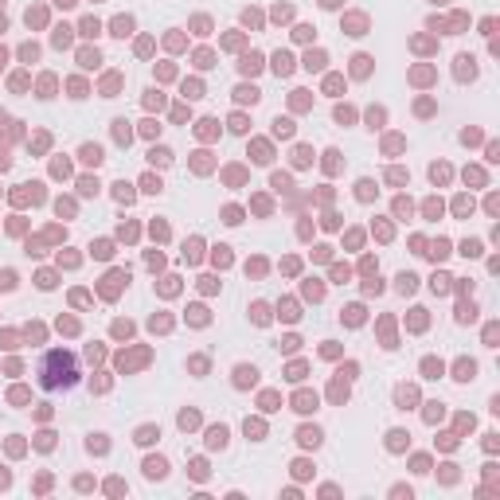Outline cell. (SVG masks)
I'll return each instance as SVG.
<instances>
[{
    "label": "cell",
    "instance_id": "1",
    "mask_svg": "<svg viewBox=\"0 0 500 500\" xmlns=\"http://www.w3.org/2000/svg\"><path fill=\"white\" fill-rule=\"evenodd\" d=\"M35 379H39V387H43V391H67V387H74V383H78V360H74L70 352H63V348H51V352L39 360Z\"/></svg>",
    "mask_w": 500,
    "mask_h": 500
},
{
    "label": "cell",
    "instance_id": "2",
    "mask_svg": "<svg viewBox=\"0 0 500 500\" xmlns=\"http://www.w3.org/2000/svg\"><path fill=\"white\" fill-rule=\"evenodd\" d=\"M254 383H258V371L246 367V364H238L234 367V387H254Z\"/></svg>",
    "mask_w": 500,
    "mask_h": 500
},
{
    "label": "cell",
    "instance_id": "3",
    "mask_svg": "<svg viewBox=\"0 0 500 500\" xmlns=\"http://www.w3.org/2000/svg\"><path fill=\"white\" fill-rule=\"evenodd\" d=\"M457 78H477V59H473V55L457 59Z\"/></svg>",
    "mask_w": 500,
    "mask_h": 500
},
{
    "label": "cell",
    "instance_id": "4",
    "mask_svg": "<svg viewBox=\"0 0 500 500\" xmlns=\"http://www.w3.org/2000/svg\"><path fill=\"white\" fill-rule=\"evenodd\" d=\"M165 473H168L165 457H149V461H145V477H165Z\"/></svg>",
    "mask_w": 500,
    "mask_h": 500
},
{
    "label": "cell",
    "instance_id": "5",
    "mask_svg": "<svg viewBox=\"0 0 500 500\" xmlns=\"http://www.w3.org/2000/svg\"><path fill=\"white\" fill-rule=\"evenodd\" d=\"M453 379H461V383L477 379V364H473V360H461V364H457V375H453Z\"/></svg>",
    "mask_w": 500,
    "mask_h": 500
},
{
    "label": "cell",
    "instance_id": "6",
    "mask_svg": "<svg viewBox=\"0 0 500 500\" xmlns=\"http://www.w3.org/2000/svg\"><path fill=\"white\" fill-rule=\"evenodd\" d=\"M78 157H82V161H86V165H102V149H98V145H82V153H78Z\"/></svg>",
    "mask_w": 500,
    "mask_h": 500
},
{
    "label": "cell",
    "instance_id": "7",
    "mask_svg": "<svg viewBox=\"0 0 500 500\" xmlns=\"http://www.w3.org/2000/svg\"><path fill=\"white\" fill-rule=\"evenodd\" d=\"M207 445H211V449H215V445H227V426H211V430H207Z\"/></svg>",
    "mask_w": 500,
    "mask_h": 500
},
{
    "label": "cell",
    "instance_id": "8",
    "mask_svg": "<svg viewBox=\"0 0 500 500\" xmlns=\"http://www.w3.org/2000/svg\"><path fill=\"white\" fill-rule=\"evenodd\" d=\"M297 442H301V445H321V430H317V426H313V430L305 426V430L297 434Z\"/></svg>",
    "mask_w": 500,
    "mask_h": 500
},
{
    "label": "cell",
    "instance_id": "9",
    "mask_svg": "<svg viewBox=\"0 0 500 500\" xmlns=\"http://www.w3.org/2000/svg\"><path fill=\"white\" fill-rule=\"evenodd\" d=\"M129 32H133V20H129V16H117V20H113V35H121V39H125Z\"/></svg>",
    "mask_w": 500,
    "mask_h": 500
},
{
    "label": "cell",
    "instance_id": "10",
    "mask_svg": "<svg viewBox=\"0 0 500 500\" xmlns=\"http://www.w3.org/2000/svg\"><path fill=\"white\" fill-rule=\"evenodd\" d=\"M234 98H238V102H250V106H254V102H258L262 94H258L254 86H238V90H234Z\"/></svg>",
    "mask_w": 500,
    "mask_h": 500
},
{
    "label": "cell",
    "instance_id": "11",
    "mask_svg": "<svg viewBox=\"0 0 500 500\" xmlns=\"http://www.w3.org/2000/svg\"><path fill=\"white\" fill-rule=\"evenodd\" d=\"M274 70H278V74H289V70H293V59L285 55V51H278V55H274Z\"/></svg>",
    "mask_w": 500,
    "mask_h": 500
},
{
    "label": "cell",
    "instance_id": "12",
    "mask_svg": "<svg viewBox=\"0 0 500 500\" xmlns=\"http://www.w3.org/2000/svg\"><path fill=\"white\" fill-rule=\"evenodd\" d=\"M113 133H117V141H121V145H129V141H133V133H129V121H113Z\"/></svg>",
    "mask_w": 500,
    "mask_h": 500
},
{
    "label": "cell",
    "instance_id": "13",
    "mask_svg": "<svg viewBox=\"0 0 500 500\" xmlns=\"http://www.w3.org/2000/svg\"><path fill=\"white\" fill-rule=\"evenodd\" d=\"M113 196H117L121 203H133V188H129L125 180H121V184H113Z\"/></svg>",
    "mask_w": 500,
    "mask_h": 500
},
{
    "label": "cell",
    "instance_id": "14",
    "mask_svg": "<svg viewBox=\"0 0 500 500\" xmlns=\"http://www.w3.org/2000/svg\"><path fill=\"white\" fill-rule=\"evenodd\" d=\"M422 371H426V379H438L442 375V360H422Z\"/></svg>",
    "mask_w": 500,
    "mask_h": 500
},
{
    "label": "cell",
    "instance_id": "15",
    "mask_svg": "<svg viewBox=\"0 0 500 500\" xmlns=\"http://www.w3.org/2000/svg\"><path fill=\"white\" fill-rule=\"evenodd\" d=\"M242 70H246V74H254V70H262V55H254V51H250V55L242 59Z\"/></svg>",
    "mask_w": 500,
    "mask_h": 500
},
{
    "label": "cell",
    "instance_id": "16",
    "mask_svg": "<svg viewBox=\"0 0 500 500\" xmlns=\"http://www.w3.org/2000/svg\"><path fill=\"white\" fill-rule=\"evenodd\" d=\"M414 285H418L414 274H399V293H414Z\"/></svg>",
    "mask_w": 500,
    "mask_h": 500
},
{
    "label": "cell",
    "instance_id": "17",
    "mask_svg": "<svg viewBox=\"0 0 500 500\" xmlns=\"http://www.w3.org/2000/svg\"><path fill=\"white\" fill-rule=\"evenodd\" d=\"M250 313H254V325H266V321H270V309H266L262 301H254V309H250Z\"/></svg>",
    "mask_w": 500,
    "mask_h": 500
},
{
    "label": "cell",
    "instance_id": "18",
    "mask_svg": "<svg viewBox=\"0 0 500 500\" xmlns=\"http://www.w3.org/2000/svg\"><path fill=\"white\" fill-rule=\"evenodd\" d=\"M293 406H297V410H313V406H317V395H297Z\"/></svg>",
    "mask_w": 500,
    "mask_h": 500
},
{
    "label": "cell",
    "instance_id": "19",
    "mask_svg": "<svg viewBox=\"0 0 500 500\" xmlns=\"http://www.w3.org/2000/svg\"><path fill=\"white\" fill-rule=\"evenodd\" d=\"M449 281H453V278H445V274H434L430 289H434V293H449Z\"/></svg>",
    "mask_w": 500,
    "mask_h": 500
},
{
    "label": "cell",
    "instance_id": "20",
    "mask_svg": "<svg viewBox=\"0 0 500 500\" xmlns=\"http://www.w3.org/2000/svg\"><path fill=\"white\" fill-rule=\"evenodd\" d=\"M90 250H94V258H110V254H113V242H106V238H102V242H94Z\"/></svg>",
    "mask_w": 500,
    "mask_h": 500
},
{
    "label": "cell",
    "instance_id": "21",
    "mask_svg": "<svg viewBox=\"0 0 500 500\" xmlns=\"http://www.w3.org/2000/svg\"><path fill=\"white\" fill-rule=\"evenodd\" d=\"M305 67H309V70H321V67H325V55H321V51H309V55H305Z\"/></svg>",
    "mask_w": 500,
    "mask_h": 500
},
{
    "label": "cell",
    "instance_id": "22",
    "mask_svg": "<svg viewBox=\"0 0 500 500\" xmlns=\"http://www.w3.org/2000/svg\"><path fill=\"white\" fill-rule=\"evenodd\" d=\"M141 192L157 196V192H161V180H157V176H145V180H141Z\"/></svg>",
    "mask_w": 500,
    "mask_h": 500
},
{
    "label": "cell",
    "instance_id": "23",
    "mask_svg": "<svg viewBox=\"0 0 500 500\" xmlns=\"http://www.w3.org/2000/svg\"><path fill=\"white\" fill-rule=\"evenodd\" d=\"M153 438H161V434H157L153 426H141V430H137V442H141V445H149Z\"/></svg>",
    "mask_w": 500,
    "mask_h": 500
},
{
    "label": "cell",
    "instance_id": "24",
    "mask_svg": "<svg viewBox=\"0 0 500 500\" xmlns=\"http://www.w3.org/2000/svg\"><path fill=\"white\" fill-rule=\"evenodd\" d=\"M149 161H153V165H168V161H172V153H168V149H153V153H149Z\"/></svg>",
    "mask_w": 500,
    "mask_h": 500
},
{
    "label": "cell",
    "instance_id": "25",
    "mask_svg": "<svg viewBox=\"0 0 500 500\" xmlns=\"http://www.w3.org/2000/svg\"><path fill=\"white\" fill-rule=\"evenodd\" d=\"M418 395H414V387H399V406L406 410V402H414Z\"/></svg>",
    "mask_w": 500,
    "mask_h": 500
},
{
    "label": "cell",
    "instance_id": "26",
    "mask_svg": "<svg viewBox=\"0 0 500 500\" xmlns=\"http://www.w3.org/2000/svg\"><path fill=\"white\" fill-rule=\"evenodd\" d=\"M78 63H82V67H98V63H102V55H98V51H82V55H78Z\"/></svg>",
    "mask_w": 500,
    "mask_h": 500
},
{
    "label": "cell",
    "instance_id": "27",
    "mask_svg": "<svg viewBox=\"0 0 500 500\" xmlns=\"http://www.w3.org/2000/svg\"><path fill=\"white\" fill-rule=\"evenodd\" d=\"M461 254H465V258H477V254H481V242H477V238H469V242L461 246Z\"/></svg>",
    "mask_w": 500,
    "mask_h": 500
},
{
    "label": "cell",
    "instance_id": "28",
    "mask_svg": "<svg viewBox=\"0 0 500 500\" xmlns=\"http://www.w3.org/2000/svg\"><path fill=\"white\" fill-rule=\"evenodd\" d=\"M457 321H477V305H461L457 309Z\"/></svg>",
    "mask_w": 500,
    "mask_h": 500
},
{
    "label": "cell",
    "instance_id": "29",
    "mask_svg": "<svg viewBox=\"0 0 500 500\" xmlns=\"http://www.w3.org/2000/svg\"><path fill=\"white\" fill-rule=\"evenodd\" d=\"M375 196V184L371 180H360V200H371Z\"/></svg>",
    "mask_w": 500,
    "mask_h": 500
},
{
    "label": "cell",
    "instance_id": "30",
    "mask_svg": "<svg viewBox=\"0 0 500 500\" xmlns=\"http://www.w3.org/2000/svg\"><path fill=\"white\" fill-rule=\"evenodd\" d=\"M184 258H188V262H196V258H200V242H196V238L184 246Z\"/></svg>",
    "mask_w": 500,
    "mask_h": 500
},
{
    "label": "cell",
    "instance_id": "31",
    "mask_svg": "<svg viewBox=\"0 0 500 500\" xmlns=\"http://www.w3.org/2000/svg\"><path fill=\"white\" fill-rule=\"evenodd\" d=\"M445 176H449V168H445V165H434V168H430V180H434V184L445 180Z\"/></svg>",
    "mask_w": 500,
    "mask_h": 500
},
{
    "label": "cell",
    "instance_id": "32",
    "mask_svg": "<svg viewBox=\"0 0 500 500\" xmlns=\"http://www.w3.org/2000/svg\"><path fill=\"white\" fill-rule=\"evenodd\" d=\"M82 35H98V20H94V16L82 20Z\"/></svg>",
    "mask_w": 500,
    "mask_h": 500
},
{
    "label": "cell",
    "instance_id": "33",
    "mask_svg": "<svg viewBox=\"0 0 500 500\" xmlns=\"http://www.w3.org/2000/svg\"><path fill=\"white\" fill-rule=\"evenodd\" d=\"M281 317H285V321H297V305L285 301V305H281Z\"/></svg>",
    "mask_w": 500,
    "mask_h": 500
},
{
    "label": "cell",
    "instance_id": "34",
    "mask_svg": "<svg viewBox=\"0 0 500 500\" xmlns=\"http://www.w3.org/2000/svg\"><path fill=\"white\" fill-rule=\"evenodd\" d=\"M360 321H364V309L352 305V309H348V325H360Z\"/></svg>",
    "mask_w": 500,
    "mask_h": 500
},
{
    "label": "cell",
    "instance_id": "35",
    "mask_svg": "<svg viewBox=\"0 0 500 500\" xmlns=\"http://www.w3.org/2000/svg\"><path fill=\"white\" fill-rule=\"evenodd\" d=\"M196 422H200V418H196V410H184V414H180V426H184V430H188V426H196Z\"/></svg>",
    "mask_w": 500,
    "mask_h": 500
},
{
    "label": "cell",
    "instance_id": "36",
    "mask_svg": "<svg viewBox=\"0 0 500 500\" xmlns=\"http://www.w3.org/2000/svg\"><path fill=\"white\" fill-rule=\"evenodd\" d=\"M387 180H391V184H406V172H402V168H391Z\"/></svg>",
    "mask_w": 500,
    "mask_h": 500
},
{
    "label": "cell",
    "instance_id": "37",
    "mask_svg": "<svg viewBox=\"0 0 500 500\" xmlns=\"http://www.w3.org/2000/svg\"><path fill=\"white\" fill-rule=\"evenodd\" d=\"M141 133H145V137H157V133H161V125H157V121H145V125H141Z\"/></svg>",
    "mask_w": 500,
    "mask_h": 500
},
{
    "label": "cell",
    "instance_id": "38",
    "mask_svg": "<svg viewBox=\"0 0 500 500\" xmlns=\"http://www.w3.org/2000/svg\"><path fill=\"white\" fill-rule=\"evenodd\" d=\"M223 219H227V223H238V219H242V211H238V207H227V211H223Z\"/></svg>",
    "mask_w": 500,
    "mask_h": 500
},
{
    "label": "cell",
    "instance_id": "39",
    "mask_svg": "<svg viewBox=\"0 0 500 500\" xmlns=\"http://www.w3.org/2000/svg\"><path fill=\"white\" fill-rule=\"evenodd\" d=\"M274 125H278V137H289V133H293V125H289V121H281V117L274 121Z\"/></svg>",
    "mask_w": 500,
    "mask_h": 500
},
{
    "label": "cell",
    "instance_id": "40",
    "mask_svg": "<svg viewBox=\"0 0 500 500\" xmlns=\"http://www.w3.org/2000/svg\"><path fill=\"white\" fill-rule=\"evenodd\" d=\"M227 262H231V254H227V246H219L215 250V266H227Z\"/></svg>",
    "mask_w": 500,
    "mask_h": 500
},
{
    "label": "cell",
    "instance_id": "41",
    "mask_svg": "<svg viewBox=\"0 0 500 500\" xmlns=\"http://www.w3.org/2000/svg\"><path fill=\"white\" fill-rule=\"evenodd\" d=\"M98 192V180H82V196H94Z\"/></svg>",
    "mask_w": 500,
    "mask_h": 500
},
{
    "label": "cell",
    "instance_id": "42",
    "mask_svg": "<svg viewBox=\"0 0 500 500\" xmlns=\"http://www.w3.org/2000/svg\"><path fill=\"white\" fill-rule=\"evenodd\" d=\"M55 43L63 47V43H70V28H59V35H55Z\"/></svg>",
    "mask_w": 500,
    "mask_h": 500
},
{
    "label": "cell",
    "instance_id": "43",
    "mask_svg": "<svg viewBox=\"0 0 500 500\" xmlns=\"http://www.w3.org/2000/svg\"><path fill=\"white\" fill-rule=\"evenodd\" d=\"M485 344H489V348L497 344V325H489V329H485Z\"/></svg>",
    "mask_w": 500,
    "mask_h": 500
},
{
    "label": "cell",
    "instance_id": "44",
    "mask_svg": "<svg viewBox=\"0 0 500 500\" xmlns=\"http://www.w3.org/2000/svg\"><path fill=\"white\" fill-rule=\"evenodd\" d=\"M55 4H59V8H70V4H74V0H55Z\"/></svg>",
    "mask_w": 500,
    "mask_h": 500
},
{
    "label": "cell",
    "instance_id": "45",
    "mask_svg": "<svg viewBox=\"0 0 500 500\" xmlns=\"http://www.w3.org/2000/svg\"><path fill=\"white\" fill-rule=\"evenodd\" d=\"M321 4H325V8H336V4H340V0H321Z\"/></svg>",
    "mask_w": 500,
    "mask_h": 500
},
{
    "label": "cell",
    "instance_id": "46",
    "mask_svg": "<svg viewBox=\"0 0 500 500\" xmlns=\"http://www.w3.org/2000/svg\"><path fill=\"white\" fill-rule=\"evenodd\" d=\"M0 168H8V157H4V153H0Z\"/></svg>",
    "mask_w": 500,
    "mask_h": 500
},
{
    "label": "cell",
    "instance_id": "47",
    "mask_svg": "<svg viewBox=\"0 0 500 500\" xmlns=\"http://www.w3.org/2000/svg\"><path fill=\"white\" fill-rule=\"evenodd\" d=\"M0 4H4V0H0Z\"/></svg>",
    "mask_w": 500,
    "mask_h": 500
}]
</instances>
